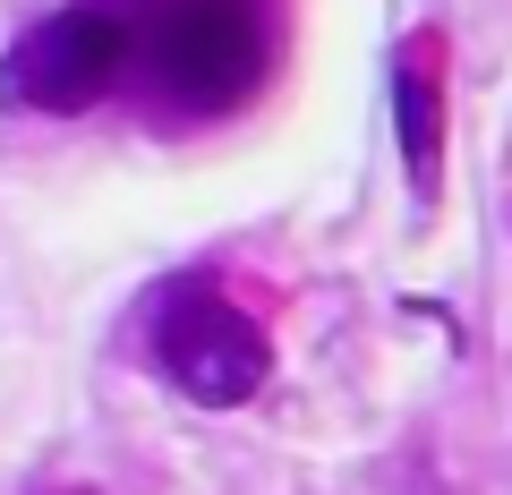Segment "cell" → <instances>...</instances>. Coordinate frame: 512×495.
Here are the masks:
<instances>
[{
    "label": "cell",
    "instance_id": "6da1fadb",
    "mask_svg": "<svg viewBox=\"0 0 512 495\" xmlns=\"http://www.w3.org/2000/svg\"><path fill=\"white\" fill-rule=\"evenodd\" d=\"M137 69L171 111H231L265 69L248 0H154L137 26Z\"/></svg>",
    "mask_w": 512,
    "mask_h": 495
},
{
    "label": "cell",
    "instance_id": "7a4b0ae2",
    "mask_svg": "<svg viewBox=\"0 0 512 495\" xmlns=\"http://www.w3.org/2000/svg\"><path fill=\"white\" fill-rule=\"evenodd\" d=\"M154 367L197 410H239L274 376V342L222 282H180L163 299V316H154Z\"/></svg>",
    "mask_w": 512,
    "mask_h": 495
},
{
    "label": "cell",
    "instance_id": "3957f363",
    "mask_svg": "<svg viewBox=\"0 0 512 495\" xmlns=\"http://www.w3.org/2000/svg\"><path fill=\"white\" fill-rule=\"evenodd\" d=\"M128 60H137V26L120 9H60L35 35L9 43L0 94L18 111H43V120H77V111H94L128 77Z\"/></svg>",
    "mask_w": 512,
    "mask_h": 495
},
{
    "label": "cell",
    "instance_id": "277c9868",
    "mask_svg": "<svg viewBox=\"0 0 512 495\" xmlns=\"http://www.w3.org/2000/svg\"><path fill=\"white\" fill-rule=\"evenodd\" d=\"M393 120H402V163L419 180V197H436V163H444V77H436V43H410L393 60Z\"/></svg>",
    "mask_w": 512,
    "mask_h": 495
}]
</instances>
